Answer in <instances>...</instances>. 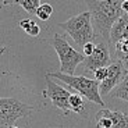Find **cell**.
Segmentation results:
<instances>
[{
	"instance_id": "obj_1",
	"label": "cell",
	"mask_w": 128,
	"mask_h": 128,
	"mask_svg": "<svg viewBox=\"0 0 128 128\" xmlns=\"http://www.w3.org/2000/svg\"><path fill=\"white\" fill-rule=\"evenodd\" d=\"M121 0H96L88 2L89 13L92 16V26L95 38L109 43L112 26L124 14L121 8Z\"/></svg>"
},
{
	"instance_id": "obj_2",
	"label": "cell",
	"mask_w": 128,
	"mask_h": 128,
	"mask_svg": "<svg viewBox=\"0 0 128 128\" xmlns=\"http://www.w3.org/2000/svg\"><path fill=\"white\" fill-rule=\"evenodd\" d=\"M58 26L67 32L74 39V42L81 48H84L89 42H93V39H95V32H93L92 26V16H90L89 11L71 17L66 22H60Z\"/></svg>"
},
{
	"instance_id": "obj_3",
	"label": "cell",
	"mask_w": 128,
	"mask_h": 128,
	"mask_svg": "<svg viewBox=\"0 0 128 128\" xmlns=\"http://www.w3.org/2000/svg\"><path fill=\"white\" fill-rule=\"evenodd\" d=\"M50 45L53 46V49L56 50L58 58H60V72H63V74L74 75L77 66L84 63L85 58H86L82 53L75 50L66 40V38L63 35H60V34H54Z\"/></svg>"
},
{
	"instance_id": "obj_4",
	"label": "cell",
	"mask_w": 128,
	"mask_h": 128,
	"mask_svg": "<svg viewBox=\"0 0 128 128\" xmlns=\"http://www.w3.org/2000/svg\"><path fill=\"white\" fill-rule=\"evenodd\" d=\"M48 75L52 78H57V80L63 81L64 84H67L68 86L75 89L80 95H84L90 102L104 106L102 96L99 93V82L96 80H89V78L84 77V75H81V77L68 75V74H63L60 71L58 72H48Z\"/></svg>"
},
{
	"instance_id": "obj_5",
	"label": "cell",
	"mask_w": 128,
	"mask_h": 128,
	"mask_svg": "<svg viewBox=\"0 0 128 128\" xmlns=\"http://www.w3.org/2000/svg\"><path fill=\"white\" fill-rule=\"evenodd\" d=\"M36 107L20 102L14 98H2L0 99V121L2 127H11L18 118L29 117Z\"/></svg>"
},
{
	"instance_id": "obj_6",
	"label": "cell",
	"mask_w": 128,
	"mask_h": 128,
	"mask_svg": "<svg viewBox=\"0 0 128 128\" xmlns=\"http://www.w3.org/2000/svg\"><path fill=\"white\" fill-rule=\"evenodd\" d=\"M45 80H46V88H48V89L43 92V95L48 96V98H50L53 106H56L57 109H60L64 116L72 113L71 106H70L71 93L68 92V90H66L64 88H61L60 85H57L56 82H53L48 74L45 75Z\"/></svg>"
},
{
	"instance_id": "obj_7",
	"label": "cell",
	"mask_w": 128,
	"mask_h": 128,
	"mask_svg": "<svg viewBox=\"0 0 128 128\" xmlns=\"http://www.w3.org/2000/svg\"><path fill=\"white\" fill-rule=\"evenodd\" d=\"M84 68L86 71L95 72L98 68L102 67H109L112 64V57H110V49H109V43L104 40H99L98 45H95L93 53L90 56H88L84 61Z\"/></svg>"
},
{
	"instance_id": "obj_8",
	"label": "cell",
	"mask_w": 128,
	"mask_h": 128,
	"mask_svg": "<svg viewBox=\"0 0 128 128\" xmlns=\"http://www.w3.org/2000/svg\"><path fill=\"white\" fill-rule=\"evenodd\" d=\"M127 70H128V67L122 61H118V60L112 61V64L107 67V77H106V80L99 84L100 96L109 95L121 82V80L124 78L125 74H127Z\"/></svg>"
},
{
	"instance_id": "obj_9",
	"label": "cell",
	"mask_w": 128,
	"mask_h": 128,
	"mask_svg": "<svg viewBox=\"0 0 128 128\" xmlns=\"http://www.w3.org/2000/svg\"><path fill=\"white\" fill-rule=\"evenodd\" d=\"M127 25H128V14L124 13L114 22V25L112 26L110 36H109V49H110V52L114 49V46H116V43H117V42H120L121 39H124Z\"/></svg>"
},
{
	"instance_id": "obj_10",
	"label": "cell",
	"mask_w": 128,
	"mask_h": 128,
	"mask_svg": "<svg viewBox=\"0 0 128 128\" xmlns=\"http://www.w3.org/2000/svg\"><path fill=\"white\" fill-rule=\"evenodd\" d=\"M109 116L112 118V128H128V114L118 110H109Z\"/></svg>"
},
{
	"instance_id": "obj_11",
	"label": "cell",
	"mask_w": 128,
	"mask_h": 128,
	"mask_svg": "<svg viewBox=\"0 0 128 128\" xmlns=\"http://www.w3.org/2000/svg\"><path fill=\"white\" fill-rule=\"evenodd\" d=\"M110 93H112L113 99L118 98V99H122V100H127L128 102V70H127V74L124 75V78L121 80V82H120Z\"/></svg>"
},
{
	"instance_id": "obj_12",
	"label": "cell",
	"mask_w": 128,
	"mask_h": 128,
	"mask_svg": "<svg viewBox=\"0 0 128 128\" xmlns=\"http://www.w3.org/2000/svg\"><path fill=\"white\" fill-rule=\"evenodd\" d=\"M70 106L72 113H78V114H86L85 113V103L81 95H71L70 96Z\"/></svg>"
},
{
	"instance_id": "obj_13",
	"label": "cell",
	"mask_w": 128,
	"mask_h": 128,
	"mask_svg": "<svg viewBox=\"0 0 128 128\" xmlns=\"http://www.w3.org/2000/svg\"><path fill=\"white\" fill-rule=\"evenodd\" d=\"M18 4L22 7L25 11H28L29 14H36L38 8L42 6V3L39 0H18Z\"/></svg>"
},
{
	"instance_id": "obj_14",
	"label": "cell",
	"mask_w": 128,
	"mask_h": 128,
	"mask_svg": "<svg viewBox=\"0 0 128 128\" xmlns=\"http://www.w3.org/2000/svg\"><path fill=\"white\" fill-rule=\"evenodd\" d=\"M52 13H53V7H52L50 4H48V3H43L38 8L36 16H38L42 21H46V20H49V17L52 16Z\"/></svg>"
},
{
	"instance_id": "obj_15",
	"label": "cell",
	"mask_w": 128,
	"mask_h": 128,
	"mask_svg": "<svg viewBox=\"0 0 128 128\" xmlns=\"http://www.w3.org/2000/svg\"><path fill=\"white\" fill-rule=\"evenodd\" d=\"M93 74H95V80L100 84L102 81H104V80H106V77H107V67L98 68V70H96Z\"/></svg>"
},
{
	"instance_id": "obj_16",
	"label": "cell",
	"mask_w": 128,
	"mask_h": 128,
	"mask_svg": "<svg viewBox=\"0 0 128 128\" xmlns=\"http://www.w3.org/2000/svg\"><path fill=\"white\" fill-rule=\"evenodd\" d=\"M25 32L28 34L29 36H38V35H39V32H40V26H39V25H36V22H35V21H32L31 28H29L28 31H25Z\"/></svg>"
},
{
	"instance_id": "obj_17",
	"label": "cell",
	"mask_w": 128,
	"mask_h": 128,
	"mask_svg": "<svg viewBox=\"0 0 128 128\" xmlns=\"http://www.w3.org/2000/svg\"><path fill=\"white\" fill-rule=\"evenodd\" d=\"M93 49H95V45H93V42H89V43H86V45L82 48L84 50V56L85 57H88V56H90L93 53Z\"/></svg>"
},
{
	"instance_id": "obj_18",
	"label": "cell",
	"mask_w": 128,
	"mask_h": 128,
	"mask_svg": "<svg viewBox=\"0 0 128 128\" xmlns=\"http://www.w3.org/2000/svg\"><path fill=\"white\" fill-rule=\"evenodd\" d=\"M31 25H32V20H29V18H25V20H21V21H20V26H21L24 31H28V29L31 28Z\"/></svg>"
},
{
	"instance_id": "obj_19",
	"label": "cell",
	"mask_w": 128,
	"mask_h": 128,
	"mask_svg": "<svg viewBox=\"0 0 128 128\" xmlns=\"http://www.w3.org/2000/svg\"><path fill=\"white\" fill-rule=\"evenodd\" d=\"M121 8H122V11H124L125 14H128V0H124V2H122Z\"/></svg>"
},
{
	"instance_id": "obj_20",
	"label": "cell",
	"mask_w": 128,
	"mask_h": 128,
	"mask_svg": "<svg viewBox=\"0 0 128 128\" xmlns=\"http://www.w3.org/2000/svg\"><path fill=\"white\" fill-rule=\"evenodd\" d=\"M128 38V25H127V29H125V35H124V39Z\"/></svg>"
},
{
	"instance_id": "obj_21",
	"label": "cell",
	"mask_w": 128,
	"mask_h": 128,
	"mask_svg": "<svg viewBox=\"0 0 128 128\" xmlns=\"http://www.w3.org/2000/svg\"><path fill=\"white\" fill-rule=\"evenodd\" d=\"M8 128H18V127H14V125H11V127H8Z\"/></svg>"
}]
</instances>
